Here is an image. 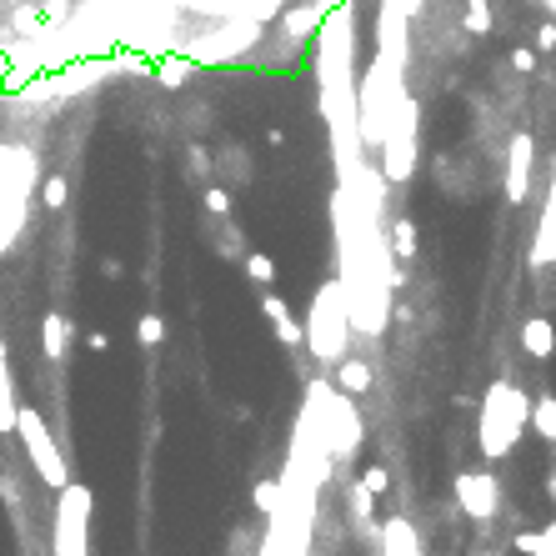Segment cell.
<instances>
[{"label":"cell","mask_w":556,"mask_h":556,"mask_svg":"<svg viewBox=\"0 0 556 556\" xmlns=\"http://www.w3.org/2000/svg\"><path fill=\"white\" fill-rule=\"evenodd\" d=\"M466 31H471V36H486V31H491V11H486V0H471V6H466Z\"/></svg>","instance_id":"obj_21"},{"label":"cell","mask_w":556,"mask_h":556,"mask_svg":"<svg viewBox=\"0 0 556 556\" xmlns=\"http://www.w3.org/2000/svg\"><path fill=\"white\" fill-rule=\"evenodd\" d=\"M16 381H11V361H6V341H0V436H16Z\"/></svg>","instance_id":"obj_11"},{"label":"cell","mask_w":556,"mask_h":556,"mask_svg":"<svg viewBox=\"0 0 556 556\" xmlns=\"http://www.w3.org/2000/svg\"><path fill=\"white\" fill-rule=\"evenodd\" d=\"M16 436L26 441V456H31L36 476H41L46 486L66 491V486H71V471H66V456H61V446L51 441V426H46V416H41L36 406H21V411H16Z\"/></svg>","instance_id":"obj_5"},{"label":"cell","mask_w":556,"mask_h":556,"mask_svg":"<svg viewBox=\"0 0 556 556\" xmlns=\"http://www.w3.org/2000/svg\"><path fill=\"white\" fill-rule=\"evenodd\" d=\"M536 46L551 51V46H556V26H541V31H536Z\"/></svg>","instance_id":"obj_34"},{"label":"cell","mask_w":556,"mask_h":556,"mask_svg":"<svg viewBox=\"0 0 556 556\" xmlns=\"http://www.w3.org/2000/svg\"><path fill=\"white\" fill-rule=\"evenodd\" d=\"M526 411H531V401H526V391H516L511 381H496L486 396H481V451L491 456V461H501V456H511L516 451V441H521V431H526Z\"/></svg>","instance_id":"obj_1"},{"label":"cell","mask_w":556,"mask_h":556,"mask_svg":"<svg viewBox=\"0 0 556 556\" xmlns=\"http://www.w3.org/2000/svg\"><path fill=\"white\" fill-rule=\"evenodd\" d=\"M381 151H386V166H381V181L386 186H406L416 176V101H396L391 106V121H386V136H381Z\"/></svg>","instance_id":"obj_4"},{"label":"cell","mask_w":556,"mask_h":556,"mask_svg":"<svg viewBox=\"0 0 556 556\" xmlns=\"http://www.w3.org/2000/svg\"><path fill=\"white\" fill-rule=\"evenodd\" d=\"M301 556H316V551H301Z\"/></svg>","instance_id":"obj_37"},{"label":"cell","mask_w":556,"mask_h":556,"mask_svg":"<svg viewBox=\"0 0 556 556\" xmlns=\"http://www.w3.org/2000/svg\"><path fill=\"white\" fill-rule=\"evenodd\" d=\"M106 346H111L106 331H86V351H106Z\"/></svg>","instance_id":"obj_33"},{"label":"cell","mask_w":556,"mask_h":556,"mask_svg":"<svg viewBox=\"0 0 556 556\" xmlns=\"http://www.w3.org/2000/svg\"><path fill=\"white\" fill-rule=\"evenodd\" d=\"M521 346H526L531 361H551V351H556V326H551L546 316H526V326H521Z\"/></svg>","instance_id":"obj_10"},{"label":"cell","mask_w":556,"mask_h":556,"mask_svg":"<svg viewBox=\"0 0 556 556\" xmlns=\"http://www.w3.org/2000/svg\"><path fill=\"white\" fill-rule=\"evenodd\" d=\"M161 86H186V66H181V61L161 66Z\"/></svg>","instance_id":"obj_32"},{"label":"cell","mask_w":556,"mask_h":556,"mask_svg":"<svg viewBox=\"0 0 556 556\" xmlns=\"http://www.w3.org/2000/svg\"><path fill=\"white\" fill-rule=\"evenodd\" d=\"M526 426H531L541 441H556V396H536L531 411H526Z\"/></svg>","instance_id":"obj_15"},{"label":"cell","mask_w":556,"mask_h":556,"mask_svg":"<svg viewBox=\"0 0 556 556\" xmlns=\"http://www.w3.org/2000/svg\"><path fill=\"white\" fill-rule=\"evenodd\" d=\"M286 26H291V36H306L316 26V11H296V16H286Z\"/></svg>","instance_id":"obj_28"},{"label":"cell","mask_w":556,"mask_h":556,"mask_svg":"<svg viewBox=\"0 0 556 556\" xmlns=\"http://www.w3.org/2000/svg\"><path fill=\"white\" fill-rule=\"evenodd\" d=\"M261 311H266V321H271V326H276V321H286V316H291V311H286V301H281V296H266V301H261Z\"/></svg>","instance_id":"obj_29"},{"label":"cell","mask_w":556,"mask_h":556,"mask_svg":"<svg viewBox=\"0 0 556 556\" xmlns=\"http://www.w3.org/2000/svg\"><path fill=\"white\" fill-rule=\"evenodd\" d=\"M356 486H361V491H371V496H381V491L391 486V476H386V466H366Z\"/></svg>","instance_id":"obj_22"},{"label":"cell","mask_w":556,"mask_h":556,"mask_svg":"<svg viewBox=\"0 0 556 556\" xmlns=\"http://www.w3.org/2000/svg\"><path fill=\"white\" fill-rule=\"evenodd\" d=\"M241 271H246L256 286H271V281H276V261H271L266 251H246V256H241Z\"/></svg>","instance_id":"obj_17"},{"label":"cell","mask_w":556,"mask_h":556,"mask_svg":"<svg viewBox=\"0 0 556 556\" xmlns=\"http://www.w3.org/2000/svg\"><path fill=\"white\" fill-rule=\"evenodd\" d=\"M276 341H281V346H291V351H296V346H301V341H306V331H301V321H291V316H286V321H276Z\"/></svg>","instance_id":"obj_23"},{"label":"cell","mask_w":556,"mask_h":556,"mask_svg":"<svg viewBox=\"0 0 556 556\" xmlns=\"http://www.w3.org/2000/svg\"><path fill=\"white\" fill-rule=\"evenodd\" d=\"M251 546H256V541H251V531H246V526H236V536H231V556H256Z\"/></svg>","instance_id":"obj_30"},{"label":"cell","mask_w":556,"mask_h":556,"mask_svg":"<svg viewBox=\"0 0 556 556\" xmlns=\"http://www.w3.org/2000/svg\"><path fill=\"white\" fill-rule=\"evenodd\" d=\"M201 201H206V211H211V216H231V191H226V186H211V181H206Z\"/></svg>","instance_id":"obj_20"},{"label":"cell","mask_w":556,"mask_h":556,"mask_svg":"<svg viewBox=\"0 0 556 556\" xmlns=\"http://www.w3.org/2000/svg\"><path fill=\"white\" fill-rule=\"evenodd\" d=\"M41 201H46V211H61L71 201V181L66 176H46L41 181Z\"/></svg>","instance_id":"obj_18"},{"label":"cell","mask_w":556,"mask_h":556,"mask_svg":"<svg viewBox=\"0 0 556 556\" xmlns=\"http://www.w3.org/2000/svg\"><path fill=\"white\" fill-rule=\"evenodd\" d=\"M511 71H521V76H531V71H536V56H531L526 46H521V51H511Z\"/></svg>","instance_id":"obj_31"},{"label":"cell","mask_w":556,"mask_h":556,"mask_svg":"<svg viewBox=\"0 0 556 556\" xmlns=\"http://www.w3.org/2000/svg\"><path fill=\"white\" fill-rule=\"evenodd\" d=\"M256 506L271 516V511L281 506V486H276V481H261V486H256Z\"/></svg>","instance_id":"obj_24"},{"label":"cell","mask_w":556,"mask_h":556,"mask_svg":"<svg viewBox=\"0 0 556 556\" xmlns=\"http://www.w3.org/2000/svg\"><path fill=\"white\" fill-rule=\"evenodd\" d=\"M191 171H196V176H211V171H216V156H211L206 146H191Z\"/></svg>","instance_id":"obj_25"},{"label":"cell","mask_w":556,"mask_h":556,"mask_svg":"<svg viewBox=\"0 0 556 556\" xmlns=\"http://www.w3.org/2000/svg\"><path fill=\"white\" fill-rule=\"evenodd\" d=\"M306 346L316 361H346V346H351V321H346V296H341V281H321L316 286V301H311V316H306Z\"/></svg>","instance_id":"obj_2"},{"label":"cell","mask_w":556,"mask_h":556,"mask_svg":"<svg viewBox=\"0 0 556 556\" xmlns=\"http://www.w3.org/2000/svg\"><path fill=\"white\" fill-rule=\"evenodd\" d=\"M66 341H71V321H66V311H46V321H41V346H46V356L61 361V356H66Z\"/></svg>","instance_id":"obj_14"},{"label":"cell","mask_w":556,"mask_h":556,"mask_svg":"<svg viewBox=\"0 0 556 556\" xmlns=\"http://www.w3.org/2000/svg\"><path fill=\"white\" fill-rule=\"evenodd\" d=\"M531 166H536V141H531V131H516L511 151H506V201L511 206H521L531 196Z\"/></svg>","instance_id":"obj_8"},{"label":"cell","mask_w":556,"mask_h":556,"mask_svg":"<svg viewBox=\"0 0 556 556\" xmlns=\"http://www.w3.org/2000/svg\"><path fill=\"white\" fill-rule=\"evenodd\" d=\"M101 271H106V276H111V281H116V276H126V271H121V261H116V256H106V261H101Z\"/></svg>","instance_id":"obj_35"},{"label":"cell","mask_w":556,"mask_h":556,"mask_svg":"<svg viewBox=\"0 0 556 556\" xmlns=\"http://www.w3.org/2000/svg\"><path fill=\"white\" fill-rule=\"evenodd\" d=\"M416 246H421V236H416V221H411V216H401V221L386 226V251H391V261H411Z\"/></svg>","instance_id":"obj_13"},{"label":"cell","mask_w":556,"mask_h":556,"mask_svg":"<svg viewBox=\"0 0 556 556\" xmlns=\"http://www.w3.org/2000/svg\"><path fill=\"white\" fill-rule=\"evenodd\" d=\"M351 521L371 536L376 531V496L371 491H361V486H351Z\"/></svg>","instance_id":"obj_16"},{"label":"cell","mask_w":556,"mask_h":556,"mask_svg":"<svg viewBox=\"0 0 556 556\" xmlns=\"http://www.w3.org/2000/svg\"><path fill=\"white\" fill-rule=\"evenodd\" d=\"M481 556H501V551H481Z\"/></svg>","instance_id":"obj_36"},{"label":"cell","mask_w":556,"mask_h":556,"mask_svg":"<svg viewBox=\"0 0 556 556\" xmlns=\"http://www.w3.org/2000/svg\"><path fill=\"white\" fill-rule=\"evenodd\" d=\"M336 391L341 396H366L371 391V366L366 361H356V356H346V361H336Z\"/></svg>","instance_id":"obj_12"},{"label":"cell","mask_w":556,"mask_h":556,"mask_svg":"<svg viewBox=\"0 0 556 556\" xmlns=\"http://www.w3.org/2000/svg\"><path fill=\"white\" fill-rule=\"evenodd\" d=\"M136 336H141V346H161V341H166V321H161L156 311H146L141 326H136Z\"/></svg>","instance_id":"obj_19"},{"label":"cell","mask_w":556,"mask_h":556,"mask_svg":"<svg viewBox=\"0 0 556 556\" xmlns=\"http://www.w3.org/2000/svg\"><path fill=\"white\" fill-rule=\"evenodd\" d=\"M556 261V186L546 196V211H541V226H536V241H531V266H551Z\"/></svg>","instance_id":"obj_9"},{"label":"cell","mask_w":556,"mask_h":556,"mask_svg":"<svg viewBox=\"0 0 556 556\" xmlns=\"http://www.w3.org/2000/svg\"><path fill=\"white\" fill-rule=\"evenodd\" d=\"M551 186H556V176H551Z\"/></svg>","instance_id":"obj_38"},{"label":"cell","mask_w":556,"mask_h":556,"mask_svg":"<svg viewBox=\"0 0 556 556\" xmlns=\"http://www.w3.org/2000/svg\"><path fill=\"white\" fill-rule=\"evenodd\" d=\"M36 181V161L21 146H0V256L26 226V191Z\"/></svg>","instance_id":"obj_3"},{"label":"cell","mask_w":556,"mask_h":556,"mask_svg":"<svg viewBox=\"0 0 556 556\" xmlns=\"http://www.w3.org/2000/svg\"><path fill=\"white\" fill-rule=\"evenodd\" d=\"M221 166H226L236 181H246V176H251V161H246L241 151H226V156H221Z\"/></svg>","instance_id":"obj_26"},{"label":"cell","mask_w":556,"mask_h":556,"mask_svg":"<svg viewBox=\"0 0 556 556\" xmlns=\"http://www.w3.org/2000/svg\"><path fill=\"white\" fill-rule=\"evenodd\" d=\"M541 531H516V551H526V556H541Z\"/></svg>","instance_id":"obj_27"},{"label":"cell","mask_w":556,"mask_h":556,"mask_svg":"<svg viewBox=\"0 0 556 556\" xmlns=\"http://www.w3.org/2000/svg\"><path fill=\"white\" fill-rule=\"evenodd\" d=\"M56 556H91V486H66L56 506Z\"/></svg>","instance_id":"obj_6"},{"label":"cell","mask_w":556,"mask_h":556,"mask_svg":"<svg viewBox=\"0 0 556 556\" xmlns=\"http://www.w3.org/2000/svg\"><path fill=\"white\" fill-rule=\"evenodd\" d=\"M451 491H456V501L471 521H496L501 516V486H496L491 471H456Z\"/></svg>","instance_id":"obj_7"}]
</instances>
